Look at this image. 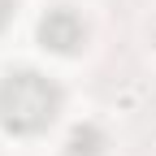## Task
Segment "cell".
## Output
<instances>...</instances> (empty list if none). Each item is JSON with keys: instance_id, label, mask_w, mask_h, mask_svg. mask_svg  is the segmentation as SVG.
Listing matches in <instances>:
<instances>
[{"instance_id": "6da1fadb", "label": "cell", "mask_w": 156, "mask_h": 156, "mask_svg": "<svg viewBox=\"0 0 156 156\" xmlns=\"http://www.w3.org/2000/svg\"><path fill=\"white\" fill-rule=\"evenodd\" d=\"M56 104H61L56 87L39 74H9L0 83V122L9 130L30 134L39 126H48L56 117Z\"/></svg>"}, {"instance_id": "7a4b0ae2", "label": "cell", "mask_w": 156, "mask_h": 156, "mask_svg": "<svg viewBox=\"0 0 156 156\" xmlns=\"http://www.w3.org/2000/svg\"><path fill=\"white\" fill-rule=\"evenodd\" d=\"M44 39L52 48H61V52H69L78 39H83V22L69 13V9H52L48 17H44Z\"/></svg>"}, {"instance_id": "3957f363", "label": "cell", "mask_w": 156, "mask_h": 156, "mask_svg": "<svg viewBox=\"0 0 156 156\" xmlns=\"http://www.w3.org/2000/svg\"><path fill=\"white\" fill-rule=\"evenodd\" d=\"M9 9H13V0H0V26H5V17H9Z\"/></svg>"}]
</instances>
